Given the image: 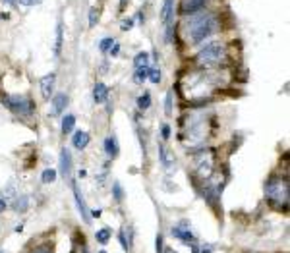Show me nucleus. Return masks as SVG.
Instances as JSON below:
<instances>
[{"label": "nucleus", "mask_w": 290, "mask_h": 253, "mask_svg": "<svg viewBox=\"0 0 290 253\" xmlns=\"http://www.w3.org/2000/svg\"><path fill=\"white\" fill-rule=\"evenodd\" d=\"M99 253H107V252H99Z\"/></svg>", "instance_id": "58836bf2"}, {"label": "nucleus", "mask_w": 290, "mask_h": 253, "mask_svg": "<svg viewBox=\"0 0 290 253\" xmlns=\"http://www.w3.org/2000/svg\"><path fill=\"white\" fill-rule=\"evenodd\" d=\"M225 60V47L221 43H209L205 45L197 54H195V62L199 66H205V68H211V66H217Z\"/></svg>", "instance_id": "7ed1b4c3"}, {"label": "nucleus", "mask_w": 290, "mask_h": 253, "mask_svg": "<svg viewBox=\"0 0 290 253\" xmlns=\"http://www.w3.org/2000/svg\"><path fill=\"white\" fill-rule=\"evenodd\" d=\"M54 180H56V170H54V168L43 170V174H41V182H43V184H52Z\"/></svg>", "instance_id": "412c9836"}, {"label": "nucleus", "mask_w": 290, "mask_h": 253, "mask_svg": "<svg viewBox=\"0 0 290 253\" xmlns=\"http://www.w3.org/2000/svg\"><path fill=\"white\" fill-rule=\"evenodd\" d=\"M29 253H52V248L48 246V244H45V246H39V248H33Z\"/></svg>", "instance_id": "c756f323"}, {"label": "nucleus", "mask_w": 290, "mask_h": 253, "mask_svg": "<svg viewBox=\"0 0 290 253\" xmlns=\"http://www.w3.org/2000/svg\"><path fill=\"white\" fill-rule=\"evenodd\" d=\"M66 107H68V95L66 93L52 95V99H50V116H60Z\"/></svg>", "instance_id": "0eeeda50"}, {"label": "nucleus", "mask_w": 290, "mask_h": 253, "mask_svg": "<svg viewBox=\"0 0 290 253\" xmlns=\"http://www.w3.org/2000/svg\"><path fill=\"white\" fill-rule=\"evenodd\" d=\"M172 236L182 240L184 244H193L195 242V236H193V232H190L188 222H180V226H174L172 228Z\"/></svg>", "instance_id": "6e6552de"}, {"label": "nucleus", "mask_w": 290, "mask_h": 253, "mask_svg": "<svg viewBox=\"0 0 290 253\" xmlns=\"http://www.w3.org/2000/svg\"><path fill=\"white\" fill-rule=\"evenodd\" d=\"M207 0H182V14L184 16H192V14H197L203 6H205Z\"/></svg>", "instance_id": "f8f14e48"}, {"label": "nucleus", "mask_w": 290, "mask_h": 253, "mask_svg": "<svg viewBox=\"0 0 290 253\" xmlns=\"http://www.w3.org/2000/svg\"><path fill=\"white\" fill-rule=\"evenodd\" d=\"M159 158H161V164L166 172H172L174 168V155H170V151H166L164 145H159Z\"/></svg>", "instance_id": "9b49d317"}, {"label": "nucleus", "mask_w": 290, "mask_h": 253, "mask_svg": "<svg viewBox=\"0 0 290 253\" xmlns=\"http://www.w3.org/2000/svg\"><path fill=\"white\" fill-rule=\"evenodd\" d=\"M109 50H111V54H113V56H118V52H120V45L114 41V43H113V47H111Z\"/></svg>", "instance_id": "473e14b6"}, {"label": "nucleus", "mask_w": 290, "mask_h": 253, "mask_svg": "<svg viewBox=\"0 0 290 253\" xmlns=\"http://www.w3.org/2000/svg\"><path fill=\"white\" fill-rule=\"evenodd\" d=\"M172 4H174V0H164L162 10H161V19H162V23H166V25L170 23V19H172V16H174Z\"/></svg>", "instance_id": "f3484780"}, {"label": "nucleus", "mask_w": 290, "mask_h": 253, "mask_svg": "<svg viewBox=\"0 0 290 253\" xmlns=\"http://www.w3.org/2000/svg\"><path fill=\"white\" fill-rule=\"evenodd\" d=\"M113 195H114V199H116V201H122V199H124V191H122V188H120V184H118V182H114V184H113Z\"/></svg>", "instance_id": "cd10ccee"}, {"label": "nucleus", "mask_w": 290, "mask_h": 253, "mask_svg": "<svg viewBox=\"0 0 290 253\" xmlns=\"http://www.w3.org/2000/svg\"><path fill=\"white\" fill-rule=\"evenodd\" d=\"M12 209H14L16 213H25V211L29 209V197H27V195H19V197H14Z\"/></svg>", "instance_id": "a211bd4d"}, {"label": "nucleus", "mask_w": 290, "mask_h": 253, "mask_svg": "<svg viewBox=\"0 0 290 253\" xmlns=\"http://www.w3.org/2000/svg\"><path fill=\"white\" fill-rule=\"evenodd\" d=\"M215 170V153L213 151H203L195 157V172L199 178H209Z\"/></svg>", "instance_id": "39448f33"}, {"label": "nucleus", "mask_w": 290, "mask_h": 253, "mask_svg": "<svg viewBox=\"0 0 290 253\" xmlns=\"http://www.w3.org/2000/svg\"><path fill=\"white\" fill-rule=\"evenodd\" d=\"M89 133L87 131H83V129H80V131H76L74 133V139H72V143H74V147L78 149V151H83L87 145H89Z\"/></svg>", "instance_id": "ddd939ff"}, {"label": "nucleus", "mask_w": 290, "mask_h": 253, "mask_svg": "<svg viewBox=\"0 0 290 253\" xmlns=\"http://www.w3.org/2000/svg\"><path fill=\"white\" fill-rule=\"evenodd\" d=\"M132 25H134V21H132V19H128V21H122V29H124V31H126V29H130Z\"/></svg>", "instance_id": "f704fd0d"}, {"label": "nucleus", "mask_w": 290, "mask_h": 253, "mask_svg": "<svg viewBox=\"0 0 290 253\" xmlns=\"http://www.w3.org/2000/svg\"><path fill=\"white\" fill-rule=\"evenodd\" d=\"M4 4H8V6H16L17 4V0H2Z\"/></svg>", "instance_id": "c9c22d12"}, {"label": "nucleus", "mask_w": 290, "mask_h": 253, "mask_svg": "<svg viewBox=\"0 0 290 253\" xmlns=\"http://www.w3.org/2000/svg\"><path fill=\"white\" fill-rule=\"evenodd\" d=\"M62 41H64V23L62 19L56 21V39H54V54L58 56L62 50Z\"/></svg>", "instance_id": "dca6fc26"}, {"label": "nucleus", "mask_w": 290, "mask_h": 253, "mask_svg": "<svg viewBox=\"0 0 290 253\" xmlns=\"http://www.w3.org/2000/svg\"><path fill=\"white\" fill-rule=\"evenodd\" d=\"M162 250H164V248H162V236L159 234V236H157V253H162Z\"/></svg>", "instance_id": "72a5a7b5"}, {"label": "nucleus", "mask_w": 290, "mask_h": 253, "mask_svg": "<svg viewBox=\"0 0 290 253\" xmlns=\"http://www.w3.org/2000/svg\"><path fill=\"white\" fill-rule=\"evenodd\" d=\"M76 126V116L74 114H66L62 118V133H70Z\"/></svg>", "instance_id": "6ab92c4d"}, {"label": "nucleus", "mask_w": 290, "mask_h": 253, "mask_svg": "<svg viewBox=\"0 0 290 253\" xmlns=\"http://www.w3.org/2000/svg\"><path fill=\"white\" fill-rule=\"evenodd\" d=\"M105 151H107V155H109L111 158L118 157L120 147H118V141H116V137H114V135H109V137L105 139Z\"/></svg>", "instance_id": "2eb2a0df"}, {"label": "nucleus", "mask_w": 290, "mask_h": 253, "mask_svg": "<svg viewBox=\"0 0 290 253\" xmlns=\"http://www.w3.org/2000/svg\"><path fill=\"white\" fill-rule=\"evenodd\" d=\"M72 191H74L76 205H78V211H80V215H81L83 222H85V224H89V222H91V215H89V209H87V205H85V201H83V195L80 193V188H78V184H76V182L72 184Z\"/></svg>", "instance_id": "423d86ee"}, {"label": "nucleus", "mask_w": 290, "mask_h": 253, "mask_svg": "<svg viewBox=\"0 0 290 253\" xmlns=\"http://www.w3.org/2000/svg\"><path fill=\"white\" fill-rule=\"evenodd\" d=\"M147 70L149 68H136V74H134V83L142 85L145 79H147Z\"/></svg>", "instance_id": "b1692460"}, {"label": "nucleus", "mask_w": 290, "mask_h": 253, "mask_svg": "<svg viewBox=\"0 0 290 253\" xmlns=\"http://www.w3.org/2000/svg\"><path fill=\"white\" fill-rule=\"evenodd\" d=\"M265 193H267V199L279 207H289V199H290V188H289V180L287 178H281V176H273L269 182H267V188H265Z\"/></svg>", "instance_id": "f03ea898"}, {"label": "nucleus", "mask_w": 290, "mask_h": 253, "mask_svg": "<svg viewBox=\"0 0 290 253\" xmlns=\"http://www.w3.org/2000/svg\"><path fill=\"white\" fill-rule=\"evenodd\" d=\"M109 99V87L105 85V83H95V87H93V101L99 105V103H105Z\"/></svg>", "instance_id": "4468645a"}, {"label": "nucleus", "mask_w": 290, "mask_h": 253, "mask_svg": "<svg viewBox=\"0 0 290 253\" xmlns=\"http://www.w3.org/2000/svg\"><path fill=\"white\" fill-rule=\"evenodd\" d=\"M172 101H174V91H168L166 97H164V112H166V116L172 114Z\"/></svg>", "instance_id": "393cba45"}, {"label": "nucleus", "mask_w": 290, "mask_h": 253, "mask_svg": "<svg viewBox=\"0 0 290 253\" xmlns=\"http://www.w3.org/2000/svg\"><path fill=\"white\" fill-rule=\"evenodd\" d=\"M161 135H162V139H168V137H170V126H168V124H162Z\"/></svg>", "instance_id": "2f4dec72"}, {"label": "nucleus", "mask_w": 290, "mask_h": 253, "mask_svg": "<svg viewBox=\"0 0 290 253\" xmlns=\"http://www.w3.org/2000/svg\"><path fill=\"white\" fill-rule=\"evenodd\" d=\"M134 66L136 68H147L149 66V54L147 52H138L134 58Z\"/></svg>", "instance_id": "aec40b11"}, {"label": "nucleus", "mask_w": 290, "mask_h": 253, "mask_svg": "<svg viewBox=\"0 0 290 253\" xmlns=\"http://www.w3.org/2000/svg\"><path fill=\"white\" fill-rule=\"evenodd\" d=\"M6 207H8V205H6V201H4V199H0V213H2Z\"/></svg>", "instance_id": "e433bc0d"}, {"label": "nucleus", "mask_w": 290, "mask_h": 253, "mask_svg": "<svg viewBox=\"0 0 290 253\" xmlns=\"http://www.w3.org/2000/svg\"><path fill=\"white\" fill-rule=\"evenodd\" d=\"M111 234H113V232H111L109 228H101V230L95 234V240H97L99 244H103V246H105V244L111 240Z\"/></svg>", "instance_id": "4be33fe9"}, {"label": "nucleus", "mask_w": 290, "mask_h": 253, "mask_svg": "<svg viewBox=\"0 0 290 253\" xmlns=\"http://www.w3.org/2000/svg\"><path fill=\"white\" fill-rule=\"evenodd\" d=\"M0 253H2V252H0Z\"/></svg>", "instance_id": "ea45409f"}, {"label": "nucleus", "mask_w": 290, "mask_h": 253, "mask_svg": "<svg viewBox=\"0 0 290 253\" xmlns=\"http://www.w3.org/2000/svg\"><path fill=\"white\" fill-rule=\"evenodd\" d=\"M113 43H114V39H113V37L103 39V41L99 43V50H101V52H109V48L113 47Z\"/></svg>", "instance_id": "bb28decb"}, {"label": "nucleus", "mask_w": 290, "mask_h": 253, "mask_svg": "<svg viewBox=\"0 0 290 253\" xmlns=\"http://www.w3.org/2000/svg\"><path fill=\"white\" fill-rule=\"evenodd\" d=\"M99 21V10L97 8H91L89 10V27H95Z\"/></svg>", "instance_id": "c85d7f7f"}, {"label": "nucleus", "mask_w": 290, "mask_h": 253, "mask_svg": "<svg viewBox=\"0 0 290 253\" xmlns=\"http://www.w3.org/2000/svg\"><path fill=\"white\" fill-rule=\"evenodd\" d=\"M54 85H56V76L54 74H47L45 78H41V95H43V99H50V95L54 93Z\"/></svg>", "instance_id": "1a4fd4ad"}, {"label": "nucleus", "mask_w": 290, "mask_h": 253, "mask_svg": "<svg viewBox=\"0 0 290 253\" xmlns=\"http://www.w3.org/2000/svg\"><path fill=\"white\" fill-rule=\"evenodd\" d=\"M0 101H2V105L8 111H12V112H16L19 116H29L33 112V109H35L33 101L29 97H25V95H2Z\"/></svg>", "instance_id": "20e7f679"}, {"label": "nucleus", "mask_w": 290, "mask_h": 253, "mask_svg": "<svg viewBox=\"0 0 290 253\" xmlns=\"http://www.w3.org/2000/svg\"><path fill=\"white\" fill-rule=\"evenodd\" d=\"M217 31V17L213 14H192L186 21V35L193 45H199Z\"/></svg>", "instance_id": "f257e3e1"}, {"label": "nucleus", "mask_w": 290, "mask_h": 253, "mask_svg": "<svg viewBox=\"0 0 290 253\" xmlns=\"http://www.w3.org/2000/svg\"><path fill=\"white\" fill-rule=\"evenodd\" d=\"M151 107V95H149V91H144V95L138 99V109L140 111H147Z\"/></svg>", "instance_id": "5701e85b"}, {"label": "nucleus", "mask_w": 290, "mask_h": 253, "mask_svg": "<svg viewBox=\"0 0 290 253\" xmlns=\"http://www.w3.org/2000/svg\"><path fill=\"white\" fill-rule=\"evenodd\" d=\"M147 78L151 79V83H159L161 81V72L157 68H149L147 70Z\"/></svg>", "instance_id": "a878e982"}, {"label": "nucleus", "mask_w": 290, "mask_h": 253, "mask_svg": "<svg viewBox=\"0 0 290 253\" xmlns=\"http://www.w3.org/2000/svg\"><path fill=\"white\" fill-rule=\"evenodd\" d=\"M21 6H39L43 4V0H17Z\"/></svg>", "instance_id": "7c9ffc66"}, {"label": "nucleus", "mask_w": 290, "mask_h": 253, "mask_svg": "<svg viewBox=\"0 0 290 253\" xmlns=\"http://www.w3.org/2000/svg\"><path fill=\"white\" fill-rule=\"evenodd\" d=\"M162 253H178V252H174V250H162Z\"/></svg>", "instance_id": "4c0bfd02"}, {"label": "nucleus", "mask_w": 290, "mask_h": 253, "mask_svg": "<svg viewBox=\"0 0 290 253\" xmlns=\"http://www.w3.org/2000/svg\"><path fill=\"white\" fill-rule=\"evenodd\" d=\"M58 164H60V172H62L64 178L72 174V153H70L68 149H62V151H60Z\"/></svg>", "instance_id": "9d476101"}]
</instances>
